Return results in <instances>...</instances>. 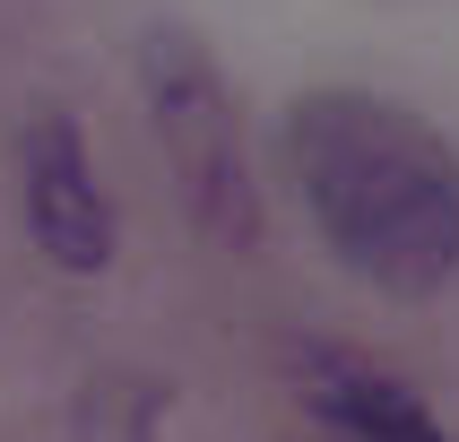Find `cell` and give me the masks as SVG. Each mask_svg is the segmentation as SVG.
Segmentation results:
<instances>
[{"label":"cell","mask_w":459,"mask_h":442,"mask_svg":"<svg viewBox=\"0 0 459 442\" xmlns=\"http://www.w3.org/2000/svg\"><path fill=\"white\" fill-rule=\"evenodd\" d=\"M286 174L312 234L356 286L425 304L459 278V156L416 104L312 87L286 104Z\"/></svg>","instance_id":"6da1fadb"},{"label":"cell","mask_w":459,"mask_h":442,"mask_svg":"<svg viewBox=\"0 0 459 442\" xmlns=\"http://www.w3.org/2000/svg\"><path fill=\"white\" fill-rule=\"evenodd\" d=\"M139 87H148L156 148L174 165L182 200L217 243H252L260 200H252V156H243V113H234L217 61L200 52V35L182 26H148L139 35Z\"/></svg>","instance_id":"7a4b0ae2"},{"label":"cell","mask_w":459,"mask_h":442,"mask_svg":"<svg viewBox=\"0 0 459 442\" xmlns=\"http://www.w3.org/2000/svg\"><path fill=\"white\" fill-rule=\"evenodd\" d=\"M18 191H26V234L52 269L70 278H96L113 260V200H104L96 165H87V139H78L70 113H35L18 139Z\"/></svg>","instance_id":"3957f363"},{"label":"cell","mask_w":459,"mask_h":442,"mask_svg":"<svg viewBox=\"0 0 459 442\" xmlns=\"http://www.w3.org/2000/svg\"><path fill=\"white\" fill-rule=\"evenodd\" d=\"M304 390H312V416L330 425V442H451L434 425V408L399 373L356 364V356H338V347L304 356Z\"/></svg>","instance_id":"277c9868"}]
</instances>
